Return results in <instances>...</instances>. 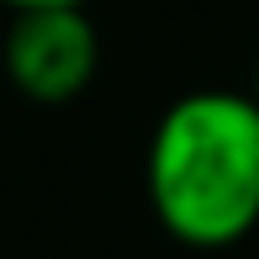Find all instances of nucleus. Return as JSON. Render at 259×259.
<instances>
[{"label":"nucleus","instance_id":"f257e3e1","mask_svg":"<svg viewBox=\"0 0 259 259\" xmlns=\"http://www.w3.org/2000/svg\"><path fill=\"white\" fill-rule=\"evenodd\" d=\"M148 206L185 249H228L259 228V101L191 90L148 138Z\"/></svg>","mask_w":259,"mask_h":259},{"label":"nucleus","instance_id":"f03ea898","mask_svg":"<svg viewBox=\"0 0 259 259\" xmlns=\"http://www.w3.org/2000/svg\"><path fill=\"white\" fill-rule=\"evenodd\" d=\"M101 64V37L85 6H42L11 11L6 32V74L37 106H64L85 96Z\"/></svg>","mask_w":259,"mask_h":259},{"label":"nucleus","instance_id":"7ed1b4c3","mask_svg":"<svg viewBox=\"0 0 259 259\" xmlns=\"http://www.w3.org/2000/svg\"><path fill=\"white\" fill-rule=\"evenodd\" d=\"M11 11H42V6H90V0H0Z\"/></svg>","mask_w":259,"mask_h":259},{"label":"nucleus","instance_id":"20e7f679","mask_svg":"<svg viewBox=\"0 0 259 259\" xmlns=\"http://www.w3.org/2000/svg\"><path fill=\"white\" fill-rule=\"evenodd\" d=\"M254 101H259V69H254Z\"/></svg>","mask_w":259,"mask_h":259}]
</instances>
